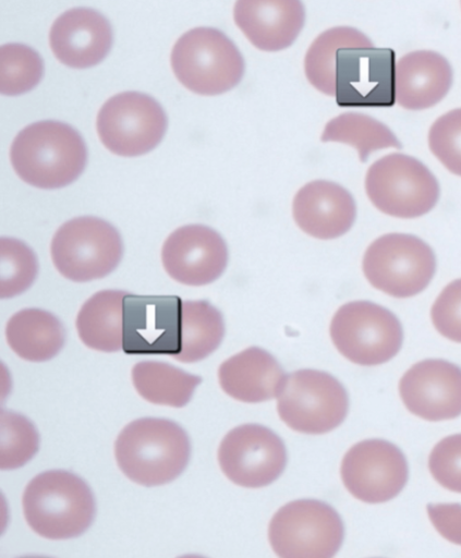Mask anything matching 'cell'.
<instances>
[{"label": "cell", "mask_w": 461, "mask_h": 558, "mask_svg": "<svg viewBox=\"0 0 461 558\" xmlns=\"http://www.w3.org/2000/svg\"><path fill=\"white\" fill-rule=\"evenodd\" d=\"M436 330L446 339L461 343V279L449 283L430 311Z\"/></svg>", "instance_id": "obj_34"}, {"label": "cell", "mask_w": 461, "mask_h": 558, "mask_svg": "<svg viewBox=\"0 0 461 558\" xmlns=\"http://www.w3.org/2000/svg\"><path fill=\"white\" fill-rule=\"evenodd\" d=\"M355 217L356 206L352 195L333 182H311L298 192L293 201L296 225L318 240L344 235L352 228Z\"/></svg>", "instance_id": "obj_20"}, {"label": "cell", "mask_w": 461, "mask_h": 558, "mask_svg": "<svg viewBox=\"0 0 461 558\" xmlns=\"http://www.w3.org/2000/svg\"><path fill=\"white\" fill-rule=\"evenodd\" d=\"M50 45L56 58L65 66L92 69L104 62L112 49V26L95 10L74 9L53 24Z\"/></svg>", "instance_id": "obj_18"}, {"label": "cell", "mask_w": 461, "mask_h": 558, "mask_svg": "<svg viewBox=\"0 0 461 558\" xmlns=\"http://www.w3.org/2000/svg\"><path fill=\"white\" fill-rule=\"evenodd\" d=\"M400 397L414 415L430 422L461 415V368L444 360H425L401 378Z\"/></svg>", "instance_id": "obj_17"}, {"label": "cell", "mask_w": 461, "mask_h": 558, "mask_svg": "<svg viewBox=\"0 0 461 558\" xmlns=\"http://www.w3.org/2000/svg\"><path fill=\"white\" fill-rule=\"evenodd\" d=\"M408 477L404 454L397 446L383 439L354 445L341 464L345 488L367 504H381L395 498L405 486Z\"/></svg>", "instance_id": "obj_14"}, {"label": "cell", "mask_w": 461, "mask_h": 558, "mask_svg": "<svg viewBox=\"0 0 461 558\" xmlns=\"http://www.w3.org/2000/svg\"><path fill=\"white\" fill-rule=\"evenodd\" d=\"M287 375L267 351L253 347L230 357L219 368V383L233 399L259 403L279 397Z\"/></svg>", "instance_id": "obj_22"}, {"label": "cell", "mask_w": 461, "mask_h": 558, "mask_svg": "<svg viewBox=\"0 0 461 558\" xmlns=\"http://www.w3.org/2000/svg\"><path fill=\"white\" fill-rule=\"evenodd\" d=\"M228 247L215 230L192 225L178 229L166 241L162 263L179 283L207 286L219 279L228 265Z\"/></svg>", "instance_id": "obj_16"}, {"label": "cell", "mask_w": 461, "mask_h": 558, "mask_svg": "<svg viewBox=\"0 0 461 558\" xmlns=\"http://www.w3.org/2000/svg\"><path fill=\"white\" fill-rule=\"evenodd\" d=\"M7 337L10 347L22 359L46 362L63 349L66 332L61 320L53 314L28 308L15 314L9 322Z\"/></svg>", "instance_id": "obj_23"}, {"label": "cell", "mask_w": 461, "mask_h": 558, "mask_svg": "<svg viewBox=\"0 0 461 558\" xmlns=\"http://www.w3.org/2000/svg\"><path fill=\"white\" fill-rule=\"evenodd\" d=\"M396 54L374 47L340 48L335 57L337 105L341 108H390L395 97Z\"/></svg>", "instance_id": "obj_12"}, {"label": "cell", "mask_w": 461, "mask_h": 558, "mask_svg": "<svg viewBox=\"0 0 461 558\" xmlns=\"http://www.w3.org/2000/svg\"><path fill=\"white\" fill-rule=\"evenodd\" d=\"M0 92L8 97H17L34 90L45 76V62L33 48L11 44L0 50Z\"/></svg>", "instance_id": "obj_29"}, {"label": "cell", "mask_w": 461, "mask_h": 558, "mask_svg": "<svg viewBox=\"0 0 461 558\" xmlns=\"http://www.w3.org/2000/svg\"><path fill=\"white\" fill-rule=\"evenodd\" d=\"M348 47H373V44L356 29L338 27L322 34L307 51L306 77L311 85L324 95L335 97V57L340 48Z\"/></svg>", "instance_id": "obj_28"}, {"label": "cell", "mask_w": 461, "mask_h": 558, "mask_svg": "<svg viewBox=\"0 0 461 558\" xmlns=\"http://www.w3.org/2000/svg\"><path fill=\"white\" fill-rule=\"evenodd\" d=\"M138 393L147 401L173 408L185 407L193 398L202 377L162 362H141L132 372Z\"/></svg>", "instance_id": "obj_25"}, {"label": "cell", "mask_w": 461, "mask_h": 558, "mask_svg": "<svg viewBox=\"0 0 461 558\" xmlns=\"http://www.w3.org/2000/svg\"><path fill=\"white\" fill-rule=\"evenodd\" d=\"M168 117L153 97L141 93H123L101 108L97 131L112 154L132 158L144 156L165 138Z\"/></svg>", "instance_id": "obj_11"}, {"label": "cell", "mask_w": 461, "mask_h": 558, "mask_svg": "<svg viewBox=\"0 0 461 558\" xmlns=\"http://www.w3.org/2000/svg\"><path fill=\"white\" fill-rule=\"evenodd\" d=\"M0 298L13 299L35 283L39 263L34 251L20 240L0 241Z\"/></svg>", "instance_id": "obj_30"}, {"label": "cell", "mask_w": 461, "mask_h": 558, "mask_svg": "<svg viewBox=\"0 0 461 558\" xmlns=\"http://www.w3.org/2000/svg\"><path fill=\"white\" fill-rule=\"evenodd\" d=\"M26 520L39 535L69 539L85 533L96 515V499L76 474L54 470L37 475L23 498Z\"/></svg>", "instance_id": "obj_3"}, {"label": "cell", "mask_w": 461, "mask_h": 558, "mask_svg": "<svg viewBox=\"0 0 461 558\" xmlns=\"http://www.w3.org/2000/svg\"><path fill=\"white\" fill-rule=\"evenodd\" d=\"M12 165L27 184L59 190L84 173L88 150L82 135L57 121L35 123L22 131L11 149Z\"/></svg>", "instance_id": "obj_1"}, {"label": "cell", "mask_w": 461, "mask_h": 558, "mask_svg": "<svg viewBox=\"0 0 461 558\" xmlns=\"http://www.w3.org/2000/svg\"><path fill=\"white\" fill-rule=\"evenodd\" d=\"M182 304L179 296L124 299L123 351L128 355H169L181 351Z\"/></svg>", "instance_id": "obj_15"}, {"label": "cell", "mask_w": 461, "mask_h": 558, "mask_svg": "<svg viewBox=\"0 0 461 558\" xmlns=\"http://www.w3.org/2000/svg\"><path fill=\"white\" fill-rule=\"evenodd\" d=\"M234 22L255 48L279 52L300 36L305 10L301 0H236Z\"/></svg>", "instance_id": "obj_19"}, {"label": "cell", "mask_w": 461, "mask_h": 558, "mask_svg": "<svg viewBox=\"0 0 461 558\" xmlns=\"http://www.w3.org/2000/svg\"><path fill=\"white\" fill-rule=\"evenodd\" d=\"M428 145L449 172L461 177V109L446 113L432 125Z\"/></svg>", "instance_id": "obj_32"}, {"label": "cell", "mask_w": 461, "mask_h": 558, "mask_svg": "<svg viewBox=\"0 0 461 558\" xmlns=\"http://www.w3.org/2000/svg\"><path fill=\"white\" fill-rule=\"evenodd\" d=\"M226 328L222 314L206 301L182 304L181 351L173 357L195 363L208 357L221 344Z\"/></svg>", "instance_id": "obj_26"}, {"label": "cell", "mask_w": 461, "mask_h": 558, "mask_svg": "<svg viewBox=\"0 0 461 558\" xmlns=\"http://www.w3.org/2000/svg\"><path fill=\"white\" fill-rule=\"evenodd\" d=\"M366 194L381 213L402 219L428 214L439 198V185L433 173L415 158L392 154L368 169Z\"/></svg>", "instance_id": "obj_7"}, {"label": "cell", "mask_w": 461, "mask_h": 558, "mask_svg": "<svg viewBox=\"0 0 461 558\" xmlns=\"http://www.w3.org/2000/svg\"><path fill=\"white\" fill-rule=\"evenodd\" d=\"M125 291L107 290L90 298L77 317L82 341L90 349L118 352L123 349Z\"/></svg>", "instance_id": "obj_24"}, {"label": "cell", "mask_w": 461, "mask_h": 558, "mask_svg": "<svg viewBox=\"0 0 461 558\" xmlns=\"http://www.w3.org/2000/svg\"><path fill=\"white\" fill-rule=\"evenodd\" d=\"M330 336L337 350L361 366L389 362L403 341L399 319L387 308L367 301L341 306L332 318Z\"/></svg>", "instance_id": "obj_8"}, {"label": "cell", "mask_w": 461, "mask_h": 558, "mask_svg": "<svg viewBox=\"0 0 461 558\" xmlns=\"http://www.w3.org/2000/svg\"><path fill=\"white\" fill-rule=\"evenodd\" d=\"M0 468L16 470L24 466L39 451L40 436L36 426L26 416L9 410L0 412Z\"/></svg>", "instance_id": "obj_31"}, {"label": "cell", "mask_w": 461, "mask_h": 558, "mask_svg": "<svg viewBox=\"0 0 461 558\" xmlns=\"http://www.w3.org/2000/svg\"><path fill=\"white\" fill-rule=\"evenodd\" d=\"M225 475L246 488L270 485L283 473L288 456L282 439L268 427L245 424L230 430L219 447Z\"/></svg>", "instance_id": "obj_13"}, {"label": "cell", "mask_w": 461, "mask_h": 558, "mask_svg": "<svg viewBox=\"0 0 461 558\" xmlns=\"http://www.w3.org/2000/svg\"><path fill=\"white\" fill-rule=\"evenodd\" d=\"M344 526L328 504L300 499L283 506L271 519L269 541L283 558H330L340 549Z\"/></svg>", "instance_id": "obj_6"}, {"label": "cell", "mask_w": 461, "mask_h": 558, "mask_svg": "<svg viewBox=\"0 0 461 558\" xmlns=\"http://www.w3.org/2000/svg\"><path fill=\"white\" fill-rule=\"evenodd\" d=\"M436 270L433 250L421 239L401 233L374 241L363 259V272L377 290L397 299L424 291Z\"/></svg>", "instance_id": "obj_9"}, {"label": "cell", "mask_w": 461, "mask_h": 558, "mask_svg": "<svg viewBox=\"0 0 461 558\" xmlns=\"http://www.w3.org/2000/svg\"><path fill=\"white\" fill-rule=\"evenodd\" d=\"M171 65L179 82L199 96H219L235 88L245 73L236 46L220 31L196 28L175 44Z\"/></svg>", "instance_id": "obj_4"}, {"label": "cell", "mask_w": 461, "mask_h": 558, "mask_svg": "<svg viewBox=\"0 0 461 558\" xmlns=\"http://www.w3.org/2000/svg\"><path fill=\"white\" fill-rule=\"evenodd\" d=\"M277 407L280 418L290 428L322 435L344 421L349 397L342 384L330 374L301 369L287 376Z\"/></svg>", "instance_id": "obj_10"}, {"label": "cell", "mask_w": 461, "mask_h": 558, "mask_svg": "<svg viewBox=\"0 0 461 558\" xmlns=\"http://www.w3.org/2000/svg\"><path fill=\"white\" fill-rule=\"evenodd\" d=\"M428 469L442 487L461 493V434L441 439L428 458Z\"/></svg>", "instance_id": "obj_33"}, {"label": "cell", "mask_w": 461, "mask_h": 558, "mask_svg": "<svg viewBox=\"0 0 461 558\" xmlns=\"http://www.w3.org/2000/svg\"><path fill=\"white\" fill-rule=\"evenodd\" d=\"M322 142L352 146L359 151L361 162H366L374 151L402 148L395 134L385 124L360 113H345L331 120L325 128Z\"/></svg>", "instance_id": "obj_27"}, {"label": "cell", "mask_w": 461, "mask_h": 558, "mask_svg": "<svg viewBox=\"0 0 461 558\" xmlns=\"http://www.w3.org/2000/svg\"><path fill=\"white\" fill-rule=\"evenodd\" d=\"M427 512L434 527L444 538L461 545L460 504H429Z\"/></svg>", "instance_id": "obj_35"}, {"label": "cell", "mask_w": 461, "mask_h": 558, "mask_svg": "<svg viewBox=\"0 0 461 558\" xmlns=\"http://www.w3.org/2000/svg\"><path fill=\"white\" fill-rule=\"evenodd\" d=\"M452 85L448 61L430 51L412 52L396 64L395 97L405 110L421 111L439 104Z\"/></svg>", "instance_id": "obj_21"}, {"label": "cell", "mask_w": 461, "mask_h": 558, "mask_svg": "<svg viewBox=\"0 0 461 558\" xmlns=\"http://www.w3.org/2000/svg\"><path fill=\"white\" fill-rule=\"evenodd\" d=\"M123 241L109 222L82 217L66 222L53 238L51 254L62 276L74 282H90L112 274L123 257Z\"/></svg>", "instance_id": "obj_5"}, {"label": "cell", "mask_w": 461, "mask_h": 558, "mask_svg": "<svg viewBox=\"0 0 461 558\" xmlns=\"http://www.w3.org/2000/svg\"><path fill=\"white\" fill-rule=\"evenodd\" d=\"M191 440L175 422L141 418L130 423L116 442V458L133 482L160 486L178 478L191 459Z\"/></svg>", "instance_id": "obj_2"}]
</instances>
